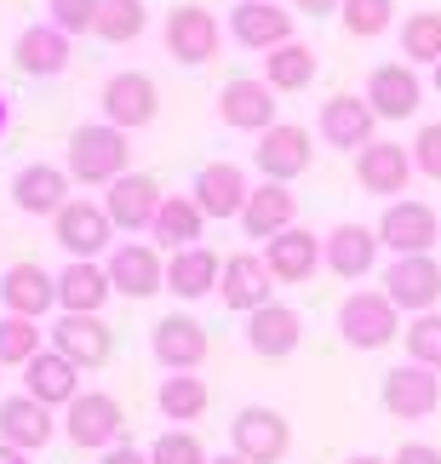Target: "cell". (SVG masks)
<instances>
[{"label":"cell","mask_w":441,"mask_h":464,"mask_svg":"<svg viewBox=\"0 0 441 464\" xmlns=\"http://www.w3.org/2000/svg\"><path fill=\"white\" fill-rule=\"evenodd\" d=\"M63 172L86 189H110L115 178L132 172V132L110 127V121H86V127L69 132V150H63Z\"/></svg>","instance_id":"1"},{"label":"cell","mask_w":441,"mask_h":464,"mask_svg":"<svg viewBox=\"0 0 441 464\" xmlns=\"http://www.w3.org/2000/svg\"><path fill=\"white\" fill-rule=\"evenodd\" d=\"M63 436L75 441L81 453H110L120 436H127V413L110 390H81L75 401L63 407Z\"/></svg>","instance_id":"2"},{"label":"cell","mask_w":441,"mask_h":464,"mask_svg":"<svg viewBox=\"0 0 441 464\" xmlns=\"http://www.w3.org/2000/svg\"><path fill=\"white\" fill-rule=\"evenodd\" d=\"M379 293L390 298L401 315H430L441 304V264L436 253H418V258H390L379 276Z\"/></svg>","instance_id":"3"},{"label":"cell","mask_w":441,"mask_h":464,"mask_svg":"<svg viewBox=\"0 0 441 464\" xmlns=\"http://www.w3.org/2000/svg\"><path fill=\"white\" fill-rule=\"evenodd\" d=\"M373 229H379V241L390 246L396 258H418V253H436L441 246V212L425 207V201H413V195H401V201L384 207V218Z\"/></svg>","instance_id":"4"},{"label":"cell","mask_w":441,"mask_h":464,"mask_svg":"<svg viewBox=\"0 0 441 464\" xmlns=\"http://www.w3.org/2000/svg\"><path fill=\"white\" fill-rule=\"evenodd\" d=\"M98 110H103L110 127L138 132V127H149V121L161 115V92H155V81L144 69H115V75L103 81V92H98Z\"/></svg>","instance_id":"5"},{"label":"cell","mask_w":441,"mask_h":464,"mask_svg":"<svg viewBox=\"0 0 441 464\" xmlns=\"http://www.w3.org/2000/svg\"><path fill=\"white\" fill-rule=\"evenodd\" d=\"M52 241H58L69 258H110L115 224H110V212H103V201H86V195H75V201H69L58 218H52Z\"/></svg>","instance_id":"6"},{"label":"cell","mask_w":441,"mask_h":464,"mask_svg":"<svg viewBox=\"0 0 441 464\" xmlns=\"http://www.w3.org/2000/svg\"><path fill=\"white\" fill-rule=\"evenodd\" d=\"M315 138H321L327 150H350L361 155L367 144H379V110L356 92H339L321 103V115H315Z\"/></svg>","instance_id":"7"},{"label":"cell","mask_w":441,"mask_h":464,"mask_svg":"<svg viewBox=\"0 0 441 464\" xmlns=\"http://www.w3.org/2000/svg\"><path fill=\"white\" fill-rule=\"evenodd\" d=\"M339 333H344L350 350H384V344L401 333V310H396L384 293L356 287V293L339 304Z\"/></svg>","instance_id":"8"},{"label":"cell","mask_w":441,"mask_h":464,"mask_svg":"<svg viewBox=\"0 0 441 464\" xmlns=\"http://www.w3.org/2000/svg\"><path fill=\"white\" fill-rule=\"evenodd\" d=\"M229 441H235L229 453H241L246 464H281V459H287V448H292V424H287V413L253 401V407H241V413H235Z\"/></svg>","instance_id":"9"},{"label":"cell","mask_w":441,"mask_h":464,"mask_svg":"<svg viewBox=\"0 0 441 464\" xmlns=\"http://www.w3.org/2000/svg\"><path fill=\"white\" fill-rule=\"evenodd\" d=\"M103 270H110V287L120 298L167 293V258H161V246H149V241H115L110 258H103Z\"/></svg>","instance_id":"10"},{"label":"cell","mask_w":441,"mask_h":464,"mask_svg":"<svg viewBox=\"0 0 441 464\" xmlns=\"http://www.w3.org/2000/svg\"><path fill=\"white\" fill-rule=\"evenodd\" d=\"M69 201H75V178L52 160H29V167L12 172V207L24 218H58Z\"/></svg>","instance_id":"11"},{"label":"cell","mask_w":441,"mask_h":464,"mask_svg":"<svg viewBox=\"0 0 441 464\" xmlns=\"http://www.w3.org/2000/svg\"><path fill=\"white\" fill-rule=\"evenodd\" d=\"M275 98H281V92H275L264 75H235V81L218 92V121H224L229 132H253V138H264V132L275 127V110H281Z\"/></svg>","instance_id":"12"},{"label":"cell","mask_w":441,"mask_h":464,"mask_svg":"<svg viewBox=\"0 0 441 464\" xmlns=\"http://www.w3.org/2000/svg\"><path fill=\"white\" fill-rule=\"evenodd\" d=\"M310 160H315V138L304 127H292V121H275L253 150V167L264 184H292V178L310 172Z\"/></svg>","instance_id":"13"},{"label":"cell","mask_w":441,"mask_h":464,"mask_svg":"<svg viewBox=\"0 0 441 464\" xmlns=\"http://www.w3.org/2000/svg\"><path fill=\"white\" fill-rule=\"evenodd\" d=\"M218 17L206 12V6H178V12H167V29H161V46H167V58L172 63H184V69H196V63H213L218 58Z\"/></svg>","instance_id":"14"},{"label":"cell","mask_w":441,"mask_h":464,"mask_svg":"<svg viewBox=\"0 0 441 464\" xmlns=\"http://www.w3.org/2000/svg\"><path fill=\"white\" fill-rule=\"evenodd\" d=\"M218 304L235 310V315H253L264 304H275V276H270V264H264V253H229L224 258Z\"/></svg>","instance_id":"15"},{"label":"cell","mask_w":441,"mask_h":464,"mask_svg":"<svg viewBox=\"0 0 441 464\" xmlns=\"http://www.w3.org/2000/svg\"><path fill=\"white\" fill-rule=\"evenodd\" d=\"M379 401H384V413H390V419H430L436 407H441V372L418 367V362H401V367L384 372Z\"/></svg>","instance_id":"16"},{"label":"cell","mask_w":441,"mask_h":464,"mask_svg":"<svg viewBox=\"0 0 441 464\" xmlns=\"http://www.w3.org/2000/svg\"><path fill=\"white\" fill-rule=\"evenodd\" d=\"M292 24H298V12L281 6V0H241V6H229V34L246 52H275V46L298 41Z\"/></svg>","instance_id":"17"},{"label":"cell","mask_w":441,"mask_h":464,"mask_svg":"<svg viewBox=\"0 0 441 464\" xmlns=\"http://www.w3.org/2000/svg\"><path fill=\"white\" fill-rule=\"evenodd\" d=\"M206 350H213V338H206V327L196 315H161L149 327V355L167 372H201Z\"/></svg>","instance_id":"18"},{"label":"cell","mask_w":441,"mask_h":464,"mask_svg":"<svg viewBox=\"0 0 441 464\" xmlns=\"http://www.w3.org/2000/svg\"><path fill=\"white\" fill-rule=\"evenodd\" d=\"M379 253H384V241H379V229H367V224H332L327 236H321V264L339 281L373 276L379 270Z\"/></svg>","instance_id":"19"},{"label":"cell","mask_w":441,"mask_h":464,"mask_svg":"<svg viewBox=\"0 0 441 464\" xmlns=\"http://www.w3.org/2000/svg\"><path fill=\"white\" fill-rule=\"evenodd\" d=\"M413 150H401V144H390V138H379V144H367L361 155H356V184L367 189V195H379V201H401L407 195V184H413Z\"/></svg>","instance_id":"20"},{"label":"cell","mask_w":441,"mask_h":464,"mask_svg":"<svg viewBox=\"0 0 441 464\" xmlns=\"http://www.w3.org/2000/svg\"><path fill=\"white\" fill-rule=\"evenodd\" d=\"M46 338H52V350L69 355L81 372L103 367V362H110V350H115V333L103 327V315H58L46 327Z\"/></svg>","instance_id":"21"},{"label":"cell","mask_w":441,"mask_h":464,"mask_svg":"<svg viewBox=\"0 0 441 464\" xmlns=\"http://www.w3.org/2000/svg\"><path fill=\"white\" fill-rule=\"evenodd\" d=\"M161 184H155L149 172H127V178H115L110 189H103V212H110V224L115 229H127V236H138V229H149L155 224V212H161Z\"/></svg>","instance_id":"22"},{"label":"cell","mask_w":441,"mask_h":464,"mask_svg":"<svg viewBox=\"0 0 441 464\" xmlns=\"http://www.w3.org/2000/svg\"><path fill=\"white\" fill-rule=\"evenodd\" d=\"M69 58H75V41H69L63 29H52V24H29L12 41V63L24 69L29 81H58L69 69Z\"/></svg>","instance_id":"23"},{"label":"cell","mask_w":441,"mask_h":464,"mask_svg":"<svg viewBox=\"0 0 441 464\" xmlns=\"http://www.w3.org/2000/svg\"><path fill=\"white\" fill-rule=\"evenodd\" d=\"M361 98L379 110V121H407V115H418V103H425V81H418L413 63H379L373 75H367Z\"/></svg>","instance_id":"24"},{"label":"cell","mask_w":441,"mask_h":464,"mask_svg":"<svg viewBox=\"0 0 441 464\" xmlns=\"http://www.w3.org/2000/svg\"><path fill=\"white\" fill-rule=\"evenodd\" d=\"M264 264H270V276L281 287H304V281L321 270V236L304 229V224L281 229L275 241H264Z\"/></svg>","instance_id":"25"},{"label":"cell","mask_w":441,"mask_h":464,"mask_svg":"<svg viewBox=\"0 0 441 464\" xmlns=\"http://www.w3.org/2000/svg\"><path fill=\"white\" fill-rule=\"evenodd\" d=\"M189 195H196V207L206 212V218H241L246 195H253V184H246V172L235 167V160H206V167L196 172V184H189Z\"/></svg>","instance_id":"26"},{"label":"cell","mask_w":441,"mask_h":464,"mask_svg":"<svg viewBox=\"0 0 441 464\" xmlns=\"http://www.w3.org/2000/svg\"><path fill=\"white\" fill-rule=\"evenodd\" d=\"M235 224L246 229V241H275L281 229H292L298 224V195H292V184H264V178H258Z\"/></svg>","instance_id":"27"},{"label":"cell","mask_w":441,"mask_h":464,"mask_svg":"<svg viewBox=\"0 0 441 464\" xmlns=\"http://www.w3.org/2000/svg\"><path fill=\"white\" fill-rule=\"evenodd\" d=\"M115 298L110 270L98 258H69L58 270V310L63 315H103V304Z\"/></svg>","instance_id":"28"},{"label":"cell","mask_w":441,"mask_h":464,"mask_svg":"<svg viewBox=\"0 0 441 464\" xmlns=\"http://www.w3.org/2000/svg\"><path fill=\"white\" fill-rule=\"evenodd\" d=\"M0 304H6V315H29V321H41L52 304H58V276L41 270L34 258L12 264V270L0 276Z\"/></svg>","instance_id":"29"},{"label":"cell","mask_w":441,"mask_h":464,"mask_svg":"<svg viewBox=\"0 0 441 464\" xmlns=\"http://www.w3.org/2000/svg\"><path fill=\"white\" fill-rule=\"evenodd\" d=\"M298 344H304V315L292 304H264V310L246 315V350L264 355V362H281Z\"/></svg>","instance_id":"30"},{"label":"cell","mask_w":441,"mask_h":464,"mask_svg":"<svg viewBox=\"0 0 441 464\" xmlns=\"http://www.w3.org/2000/svg\"><path fill=\"white\" fill-rule=\"evenodd\" d=\"M52 430H58V419H52V407H41L34 396H0V441L6 448H24V453H41Z\"/></svg>","instance_id":"31"},{"label":"cell","mask_w":441,"mask_h":464,"mask_svg":"<svg viewBox=\"0 0 441 464\" xmlns=\"http://www.w3.org/2000/svg\"><path fill=\"white\" fill-rule=\"evenodd\" d=\"M24 396H34L41 407H69V401L81 396V367L46 344V350L24 367Z\"/></svg>","instance_id":"32"},{"label":"cell","mask_w":441,"mask_h":464,"mask_svg":"<svg viewBox=\"0 0 441 464\" xmlns=\"http://www.w3.org/2000/svg\"><path fill=\"white\" fill-rule=\"evenodd\" d=\"M224 264L213 246H184V253H167V293L172 298H206L218 293Z\"/></svg>","instance_id":"33"},{"label":"cell","mask_w":441,"mask_h":464,"mask_svg":"<svg viewBox=\"0 0 441 464\" xmlns=\"http://www.w3.org/2000/svg\"><path fill=\"white\" fill-rule=\"evenodd\" d=\"M201 229H206V212L196 207V195H167L149 224V241L167 246V253H184V246H201Z\"/></svg>","instance_id":"34"},{"label":"cell","mask_w":441,"mask_h":464,"mask_svg":"<svg viewBox=\"0 0 441 464\" xmlns=\"http://www.w3.org/2000/svg\"><path fill=\"white\" fill-rule=\"evenodd\" d=\"M206 401H213V390H206L201 372H167V379L155 384V407H161V419L178 424V430L206 413Z\"/></svg>","instance_id":"35"},{"label":"cell","mask_w":441,"mask_h":464,"mask_svg":"<svg viewBox=\"0 0 441 464\" xmlns=\"http://www.w3.org/2000/svg\"><path fill=\"white\" fill-rule=\"evenodd\" d=\"M315 75H321V58H315V46H304V41H287V46L264 52V81H270L275 92H304Z\"/></svg>","instance_id":"36"},{"label":"cell","mask_w":441,"mask_h":464,"mask_svg":"<svg viewBox=\"0 0 441 464\" xmlns=\"http://www.w3.org/2000/svg\"><path fill=\"white\" fill-rule=\"evenodd\" d=\"M401 63H441V12L425 6V12H407L401 17Z\"/></svg>","instance_id":"37"},{"label":"cell","mask_w":441,"mask_h":464,"mask_svg":"<svg viewBox=\"0 0 441 464\" xmlns=\"http://www.w3.org/2000/svg\"><path fill=\"white\" fill-rule=\"evenodd\" d=\"M41 350H46L41 321H29V315H0V367H17V372H24Z\"/></svg>","instance_id":"38"},{"label":"cell","mask_w":441,"mask_h":464,"mask_svg":"<svg viewBox=\"0 0 441 464\" xmlns=\"http://www.w3.org/2000/svg\"><path fill=\"white\" fill-rule=\"evenodd\" d=\"M144 24H149V6H144V0H103L92 34H98V41H110V46H127V41L144 34Z\"/></svg>","instance_id":"39"},{"label":"cell","mask_w":441,"mask_h":464,"mask_svg":"<svg viewBox=\"0 0 441 464\" xmlns=\"http://www.w3.org/2000/svg\"><path fill=\"white\" fill-rule=\"evenodd\" d=\"M339 24H344L350 41H379V34L396 24V0H344Z\"/></svg>","instance_id":"40"},{"label":"cell","mask_w":441,"mask_h":464,"mask_svg":"<svg viewBox=\"0 0 441 464\" xmlns=\"http://www.w3.org/2000/svg\"><path fill=\"white\" fill-rule=\"evenodd\" d=\"M401 344H407V362L441 372V310L413 315V321H407V333H401Z\"/></svg>","instance_id":"41"},{"label":"cell","mask_w":441,"mask_h":464,"mask_svg":"<svg viewBox=\"0 0 441 464\" xmlns=\"http://www.w3.org/2000/svg\"><path fill=\"white\" fill-rule=\"evenodd\" d=\"M98 12H103V0H46V24L63 29L69 41H75V34H92Z\"/></svg>","instance_id":"42"},{"label":"cell","mask_w":441,"mask_h":464,"mask_svg":"<svg viewBox=\"0 0 441 464\" xmlns=\"http://www.w3.org/2000/svg\"><path fill=\"white\" fill-rule=\"evenodd\" d=\"M149 464H213V459H206L196 430H167V436H155Z\"/></svg>","instance_id":"43"},{"label":"cell","mask_w":441,"mask_h":464,"mask_svg":"<svg viewBox=\"0 0 441 464\" xmlns=\"http://www.w3.org/2000/svg\"><path fill=\"white\" fill-rule=\"evenodd\" d=\"M407 150H413V167L441 184V121H425V127H418V138H413Z\"/></svg>","instance_id":"44"},{"label":"cell","mask_w":441,"mask_h":464,"mask_svg":"<svg viewBox=\"0 0 441 464\" xmlns=\"http://www.w3.org/2000/svg\"><path fill=\"white\" fill-rule=\"evenodd\" d=\"M390 464H441V448H430V441H401L390 453Z\"/></svg>","instance_id":"45"},{"label":"cell","mask_w":441,"mask_h":464,"mask_svg":"<svg viewBox=\"0 0 441 464\" xmlns=\"http://www.w3.org/2000/svg\"><path fill=\"white\" fill-rule=\"evenodd\" d=\"M98 464H149V453H138L132 441H115L110 453H98Z\"/></svg>","instance_id":"46"},{"label":"cell","mask_w":441,"mask_h":464,"mask_svg":"<svg viewBox=\"0 0 441 464\" xmlns=\"http://www.w3.org/2000/svg\"><path fill=\"white\" fill-rule=\"evenodd\" d=\"M292 6H298V12H310V17H327V12H339L344 0H292Z\"/></svg>","instance_id":"47"},{"label":"cell","mask_w":441,"mask_h":464,"mask_svg":"<svg viewBox=\"0 0 441 464\" xmlns=\"http://www.w3.org/2000/svg\"><path fill=\"white\" fill-rule=\"evenodd\" d=\"M0 464H29V453H24V448H6V441H0Z\"/></svg>","instance_id":"48"},{"label":"cell","mask_w":441,"mask_h":464,"mask_svg":"<svg viewBox=\"0 0 441 464\" xmlns=\"http://www.w3.org/2000/svg\"><path fill=\"white\" fill-rule=\"evenodd\" d=\"M6 127H12V103H6V92H0V138H6Z\"/></svg>","instance_id":"49"},{"label":"cell","mask_w":441,"mask_h":464,"mask_svg":"<svg viewBox=\"0 0 441 464\" xmlns=\"http://www.w3.org/2000/svg\"><path fill=\"white\" fill-rule=\"evenodd\" d=\"M344 464H390V459H379V453H350Z\"/></svg>","instance_id":"50"},{"label":"cell","mask_w":441,"mask_h":464,"mask_svg":"<svg viewBox=\"0 0 441 464\" xmlns=\"http://www.w3.org/2000/svg\"><path fill=\"white\" fill-rule=\"evenodd\" d=\"M213 464H246V459H241V453H218Z\"/></svg>","instance_id":"51"},{"label":"cell","mask_w":441,"mask_h":464,"mask_svg":"<svg viewBox=\"0 0 441 464\" xmlns=\"http://www.w3.org/2000/svg\"><path fill=\"white\" fill-rule=\"evenodd\" d=\"M430 86H436V92H441V63H436V69H430Z\"/></svg>","instance_id":"52"},{"label":"cell","mask_w":441,"mask_h":464,"mask_svg":"<svg viewBox=\"0 0 441 464\" xmlns=\"http://www.w3.org/2000/svg\"><path fill=\"white\" fill-rule=\"evenodd\" d=\"M281 6H287V0H281Z\"/></svg>","instance_id":"53"}]
</instances>
